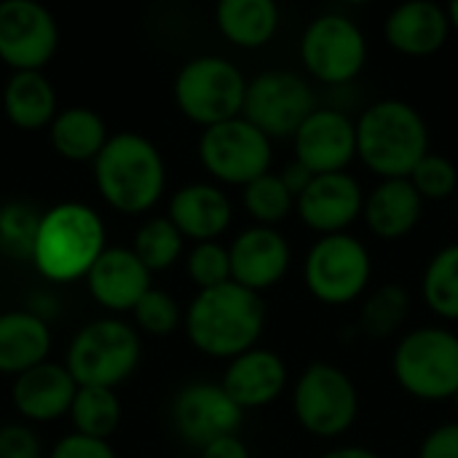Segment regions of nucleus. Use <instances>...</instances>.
<instances>
[{
    "label": "nucleus",
    "instance_id": "1",
    "mask_svg": "<svg viewBox=\"0 0 458 458\" xmlns=\"http://www.w3.org/2000/svg\"><path fill=\"white\" fill-rule=\"evenodd\" d=\"M266 301L258 293L225 282L193 295L182 327L196 352L231 362L258 346L266 330Z\"/></svg>",
    "mask_w": 458,
    "mask_h": 458
},
{
    "label": "nucleus",
    "instance_id": "2",
    "mask_svg": "<svg viewBox=\"0 0 458 458\" xmlns=\"http://www.w3.org/2000/svg\"><path fill=\"white\" fill-rule=\"evenodd\" d=\"M354 121L357 158L378 180L411 177L429 153V126L421 110L405 99H376Z\"/></svg>",
    "mask_w": 458,
    "mask_h": 458
},
{
    "label": "nucleus",
    "instance_id": "3",
    "mask_svg": "<svg viewBox=\"0 0 458 458\" xmlns=\"http://www.w3.org/2000/svg\"><path fill=\"white\" fill-rule=\"evenodd\" d=\"M107 250L105 220L81 201H62L43 209L32 266L51 282L86 279L97 258Z\"/></svg>",
    "mask_w": 458,
    "mask_h": 458
},
{
    "label": "nucleus",
    "instance_id": "4",
    "mask_svg": "<svg viewBox=\"0 0 458 458\" xmlns=\"http://www.w3.org/2000/svg\"><path fill=\"white\" fill-rule=\"evenodd\" d=\"M94 182L99 196L123 215L153 209L166 191V164L161 150L137 131L110 134L94 158Z\"/></svg>",
    "mask_w": 458,
    "mask_h": 458
},
{
    "label": "nucleus",
    "instance_id": "5",
    "mask_svg": "<svg viewBox=\"0 0 458 458\" xmlns=\"http://www.w3.org/2000/svg\"><path fill=\"white\" fill-rule=\"evenodd\" d=\"M392 373L400 389L416 400H454L458 392V333L443 325H421L405 333L392 352Z\"/></svg>",
    "mask_w": 458,
    "mask_h": 458
},
{
    "label": "nucleus",
    "instance_id": "6",
    "mask_svg": "<svg viewBox=\"0 0 458 458\" xmlns=\"http://www.w3.org/2000/svg\"><path fill=\"white\" fill-rule=\"evenodd\" d=\"M247 78L239 64H233L228 56L217 54H199L174 75V105L177 110L199 123L201 129H209L215 123L231 121L242 115L244 97H247Z\"/></svg>",
    "mask_w": 458,
    "mask_h": 458
},
{
    "label": "nucleus",
    "instance_id": "7",
    "mask_svg": "<svg viewBox=\"0 0 458 458\" xmlns=\"http://www.w3.org/2000/svg\"><path fill=\"white\" fill-rule=\"evenodd\" d=\"M142 360V344L137 330L115 317L91 319L83 325L64 357V368L78 381V386H105L115 389L123 384Z\"/></svg>",
    "mask_w": 458,
    "mask_h": 458
},
{
    "label": "nucleus",
    "instance_id": "8",
    "mask_svg": "<svg viewBox=\"0 0 458 458\" xmlns=\"http://www.w3.org/2000/svg\"><path fill=\"white\" fill-rule=\"evenodd\" d=\"M373 258L368 244L354 233L319 236L303 258V282L325 306H349L368 295Z\"/></svg>",
    "mask_w": 458,
    "mask_h": 458
},
{
    "label": "nucleus",
    "instance_id": "9",
    "mask_svg": "<svg viewBox=\"0 0 458 458\" xmlns=\"http://www.w3.org/2000/svg\"><path fill=\"white\" fill-rule=\"evenodd\" d=\"M293 413L309 435L335 440L346 435L360 416L357 384L338 365L311 362L293 384Z\"/></svg>",
    "mask_w": 458,
    "mask_h": 458
},
{
    "label": "nucleus",
    "instance_id": "10",
    "mask_svg": "<svg viewBox=\"0 0 458 458\" xmlns=\"http://www.w3.org/2000/svg\"><path fill=\"white\" fill-rule=\"evenodd\" d=\"M368 35L346 13L325 11L314 16L301 35L298 54L303 70L325 86H346L368 64Z\"/></svg>",
    "mask_w": 458,
    "mask_h": 458
},
{
    "label": "nucleus",
    "instance_id": "11",
    "mask_svg": "<svg viewBox=\"0 0 458 458\" xmlns=\"http://www.w3.org/2000/svg\"><path fill=\"white\" fill-rule=\"evenodd\" d=\"M199 161L217 182L244 188L271 172L274 140L244 115H236L201 131Z\"/></svg>",
    "mask_w": 458,
    "mask_h": 458
},
{
    "label": "nucleus",
    "instance_id": "12",
    "mask_svg": "<svg viewBox=\"0 0 458 458\" xmlns=\"http://www.w3.org/2000/svg\"><path fill=\"white\" fill-rule=\"evenodd\" d=\"M317 107V91L306 75L274 67L250 78L242 115L271 140H293Z\"/></svg>",
    "mask_w": 458,
    "mask_h": 458
},
{
    "label": "nucleus",
    "instance_id": "13",
    "mask_svg": "<svg viewBox=\"0 0 458 458\" xmlns=\"http://www.w3.org/2000/svg\"><path fill=\"white\" fill-rule=\"evenodd\" d=\"M59 48L54 13L35 0L0 3V59L13 70H43Z\"/></svg>",
    "mask_w": 458,
    "mask_h": 458
},
{
    "label": "nucleus",
    "instance_id": "14",
    "mask_svg": "<svg viewBox=\"0 0 458 458\" xmlns=\"http://www.w3.org/2000/svg\"><path fill=\"white\" fill-rule=\"evenodd\" d=\"M169 416L174 432L199 451L225 435H239L244 421V411L228 397L223 384L215 381L185 384L174 394Z\"/></svg>",
    "mask_w": 458,
    "mask_h": 458
},
{
    "label": "nucleus",
    "instance_id": "15",
    "mask_svg": "<svg viewBox=\"0 0 458 458\" xmlns=\"http://www.w3.org/2000/svg\"><path fill=\"white\" fill-rule=\"evenodd\" d=\"M295 161L314 174L346 172L357 158V121L341 107H317L293 134Z\"/></svg>",
    "mask_w": 458,
    "mask_h": 458
},
{
    "label": "nucleus",
    "instance_id": "16",
    "mask_svg": "<svg viewBox=\"0 0 458 458\" xmlns=\"http://www.w3.org/2000/svg\"><path fill=\"white\" fill-rule=\"evenodd\" d=\"M365 207V191L352 172L314 174L309 188L295 199V215L319 236L346 233Z\"/></svg>",
    "mask_w": 458,
    "mask_h": 458
},
{
    "label": "nucleus",
    "instance_id": "17",
    "mask_svg": "<svg viewBox=\"0 0 458 458\" xmlns=\"http://www.w3.org/2000/svg\"><path fill=\"white\" fill-rule=\"evenodd\" d=\"M231 255V282L263 293L276 287L290 266H293V247L279 228L268 225H250L239 231L228 247Z\"/></svg>",
    "mask_w": 458,
    "mask_h": 458
},
{
    "label": "nucleus",
    "instance_id": "18",
    "mask_svg": "<svg viewBox=\"0 0 458 458\" xmlns=\"http://www.w3.org/2000/svg\"><path fill=\"white\" fill-rule=\"evenodd\" d=\"M86 287L102 309L134 311L153 282L131 247H107L86 274Z\"/></svg>",
    "mask_w": 458,
    "mask_h": 458
},
{
    "label": "nucleus",
    "instance_id": "19",
    "mask_svg": "<svg viewBox=\"0 0 458 458\" xmlns=\"http://www.w3.org/2000/svg\"><path fill=\"white\" fill-rule=\"evenodd\" d=\"M78 381L59 362H40L27 373L13 378L11 403L24 421L48 424L62 416H70Z\"/></svg>",
    "mask_w": 458,
    "mask_h": 458
},
{
    "label": "nucleus",
    "instance_id": "20",
    "mask_svg": "<svg viewBox=\"0 0 458 458\" xmlns=\"http://www.w3.org/2000/svg\"><path fill=\"white\" fill-rule=\"evenodd\" d=\"M287 365L284 360L263 346H255L225 365L223 389L242 411H255L276 403L287 389Z\"/></svg>",
    "mask_w": 458,
    "mask_h": 458
},
{
    "label": "nucleus",
    "instance_id": "21",
    "mask_svg": "<svg viewBox=\"0 0 458 458\" xmlns=\"http://www.w3.org/2000/svg\"><path fill=\"white\" fill-rule=\"evenodd\" d=\"M166 217L193 244L217 242L231 228L233 204L215 182H188L172 193Z\"/></svg>",
    "mask_w": 458,
    "mask_h": 458
},
{
    "label": "nucleus",
    "instance_id": "22",
    "mask_svg": "<svg viewBox=\"0 0 458 458\" xmlns=\"http://www.w3.org/2000/svg\"><path fill=\"white\" fill-rule=\"evenodd\" d=\"M451 35L448 8L432 0H408L384 19L386 43L405 56H432Z\"/></svg>",
    "mask_w": 458,
    "mask_h": 458
},
{
    "label": "nucleus",
    "instance_id": "23",
    "mask_svg": "<svg viewBox=\"0 0 458 458\" xmlns=\"http://www.w3.org/2000/svg\"><path fill=\"white\" fill-rule=\"evenodd\" d=\"M424 215V199L408 177L378 180L373 191L365 193L362 220L368 231L384 242L405 239L416 231Z\"/></svg>",
    "mask_w": 458,
    "mask_h": 458
},
{
    "label": "nucleus",
    "instance_id": "24",
    "mask_svg": "<svg viewBox=\"0 0 458 458\" xmlns=\"http://www.w3.org/2000/svg\"><path fill=\"white\" fill-rule=\"evenodd\" d=\"M51 352V327L48 322L30 311L13 309L0 314V373L21 376L30 368L46 362Z\"/></svg>",
    "mask_w": 458,
    "mask_h": 458
},
{
    "label": "nucleus",
    "instance_id": "25",
    "mask_svg": "<svg viewBox=\"0 0 458 458\" xmlns=\"http://www.w3.org/2000/svg\"><path fill=\"white\" fill-rule=\"evenodd\" d=\"M3 110L16 129L35 131L56 118V91L43 70L11 72L3 89Z\"/></svg>",
    "mask_w": 458,
    "mask_h": 458
},
{
    "label": "nucleus",
    "instance_id": "26",
    "mask_svg": "<svg viewBox=\"0 0 458 458\" xmlns=\"http://www.w3.org/2000/svg\"><path fill=\"white\" fill-rule=\"evenodd\" d=\"M279 5L274 0H220L215 24L220 35L239 48H263L279 30Z\"/></svg>",
    "mask_w": 458,
    "mask_h": 458
},
{
    "label": "nucleus",
    "instance_id": "27",
    "mask_svg": "<svg viewBox=\"0 0 458 458\" xmlns=\"http://www.w3.org/2000/svg\"><path fill=\"white\" fill-rule=\"evenodd\" d=\"M51 148L67 161H94L110 140L105 118L83 105H72L56 113L48 126Z\"/></svg>",
    "mask_w": 458,
    "mask_h": 458
},
{
    "label": "nucleus",
    "instance_id": "28",
    "mask_svg": "<svg viewBox=\"0 0 458 458\" xmlns=\"http://www.w3.org/2000/svg\"><path fill=\"white\" fill-rule=\"evenodd\" d=\"M421 298L440 319L458 322V242L440 247L421 276Z\"/></svg>",
    "mask_w": 458,
    "mask_h": 458
},
{
    "label": "nucleus",
    "instance_id": "29",
    "mask_svg": "<svg viewBox=\"0 0 458 458\" xmlns=\"http://www.w3.org/2000/svg\"><path fill=\"white\" fill-rule=\"evenodd\" d=\"M70 421L78 435L94 437V440H110V435L121 424V400L115 389L105 386H78Z\"/></svg>",
    "mask_w": 458,
    "mask_h": 458
},
{
    "label": "nucleus",
    "instance_id": "30",
    "mask_svg": "<svg viewBox=\"0 0 458 458\" xmlns=\"http://www.w3.org/2000/svg\"><path fill=\"white\" fill-rule=\"evenodd\" d=\"M411 314V295L403 284H381L365 295L360 309V330L368 338L394 335Z\"/></svg>",
    "mask_w": 458,
    "mask_h": 458
},
{
    "label": "nucleus",
    "instance_id": "31",
    "mask_svg": "<svg viewBox=\"0 0 458 458\" xmlns=\"http://www.w3.org/2000/svg\"><path fill=\"white\" fill-rule=\"evenodd\" d=\"M131 250L145 263V268L150 274L153 271H166L180 260V255L185 250V236L177 231V225L166 215L148 217L140 225Z\"/></svg>",
    "mask_w": 458,
    "mask_h": 458
},
{
    "label": "nucleus",
    "instance_id": "32",
    "mask_svg": "<svg viewBox=\"0 0 458 458\" xmlns=\"http://www.w3.org/2000/svg\"><path fill=\"white\" fill-rule=\"evenodd\" d=\"M40 217H43V209H38L32 201L13 199V201L0 204V252L13 260L32 263Z\"/></svg>",
    "mask_w": 458,
    "mask_h": 458
},
{
    "label": "nucleus",
    "instance_id": "33",
    "mask_svg": "<svg viewBox=\"0 0 458 458\" xmlns=\"http://www.w3.org/2000/svg\"><path fill=\"white\" fill-rule=\"evenodd\" d=\"M247 215L255 220V225L276 228L282 220H287L295 212V196L287 191V185L279 180L276 172H268L250 185H244L242 193Z\"/></svg>",
    "mask_w": 458,
    "mask_h": 458
},
{
    "label": "nucleus",
    "instance_id": "34",
    "mask_svg": "<svg viewBox=\"0 0 458 458\" xmlns=\"http://www.w3.org/2000/svg\"><path fill=\"white\" fill-rule=\"evenodd\" d=\"M408 180L424 201H445L458 193V166L443 153L429 150Z\"/></svg>",
    "mask_w": 458,
    "mask_h": 458
},
{
    "label": "nucleus",
    "instance_id": "35",
    "mask_svg": "<svg viewBox=\"0 0 458 458\" xmlns=\"http://www.w3.org/2000/svg\"><path fill=\"white\" fill-rule=\"evenodd\" d=\"M185 271L199 290H212L231 282V255L220 242L193 244L185 258Z\"/></svg>",
    "mask_w": 458,
    "mask_h": 458
},
{
    "label": "nucleus",
    "instance_id": "36",
    "mask_svg": "<svg viewBox=\"0 0 458 458\" xmlns=\"http://www.w3.org/2000/svg\"><path fill=\"white\" fill-rule=\"evenodd\" d=\"M131 314H134L137 327L150 333V335H169L185 319V311L180 309L174 295L166 293V290H158V287H150L142 295V301L134 306Z\"/></svg>",
    "mask_w": 458,
    "mask_h": 458
},
{
    "label": "nucleus",
    "instance_id": "37",
    "mask_svg": "<svg viewBox=\"0 0 458 458\" xmlns=\"http://www.w3.org/2000/svg\"><path fill=\"white\" fill-rule=\"evenodd\" d=\"M40 437L27 424L0 427V458H40Z\"/></svg>",
    "mask_w": 458,
    "mask_h": 458
},
{
    "label": "nucleus",
    "instance_id": "38",
    "mask_svg": "<svg viewBox=\"0 0 458 458\" xmlns=\"http://www.w3.org/2000/svg\"><path fill=\"white\" fill-rule=\"evenodd\" d=\"M48 458H118L113 445L107 440H94L78 432L64 435L54 448Z\"/></svg>",
    "mask_w": 458,
    "mask_h": 458
},
{
    "label": "nucleus",
    "instance_id": "39",
    "mask_svg": "<svg viewBox=\"0 0 458 458\" xmlns=\"http://www.w3.org/2000/svg\"><path fill=\"white\" fill-rule=\"evenodd\" d=\"M419 458H458V421L435 427L421 440Z\"/></svg>",
    "mask_w": 458,
    "mask_h": 458
},
{
    "label": "nucleus",
    "instance_id": "40",
    "mask_svg": "<svg viewBox=\"0 0 458 458\" xmlns=\"http://www.w3.org/2000/svg\"><path fill=\"white\" fill-rule=\"evenodd\" d=\"M201 458H250V451L239 435H225L201 448Z\"/></svg>",
    "mask_w": 458,
    "mask_h": 458
},
{
    "label": "nucleus",
    "instance_id": "41",
    "mask_svg": "<svg viewBox=\"0 0 458 458\" xmlns=\"http://www.w3.org/2000/svg\"><path fill=\"white\" fill-rule=\"evenodd\" d=\"M276 174H279V180L287 185V191H290L295 199H298V196L309 188V182L314 180V172H311L309 166H303L301 161H295V158H293L290 164H284L282 172H276Z\"/></svg>",
    "mask_w": 458,
    "mask_h": 458
},
{
    "label": "nucleus",
    "instance_id": "42",
    "mask_svg": "<svg viewBox=\"0 0 458 458\" xmlns=\"http://www.w3.org/2000/svg\"><path fill=\"white\" fill-rule=\"evenodd\" d=\"M319 458H381L376 451L365 448V445H341V448H333L327 454H322Z\"/></svg>",
    "mask_w": 458,
    "mask_h": 458
},
{
    "label": "nucleus",
    "instance_id": "43",
    "mask_svg": "<svg viewBox=\"0 0 458 458\" xmlns=\"http://www.w3.org/2000/svg\"><path fill=\"white\" fill-rule=\"evenodd\" d=\"M445 8H448V19H451V30H456L458 32V0L448 3Z\"/></svg>",
    "mask_w": 458,
    "mask_h": 458
},
{
    "label": "nucleus",
    "instance_id": "44",
    "mask_svg": "<svg viewBox=\"0 0 458 458\" xmlns=\"http://www.w3.org/2000/svg\"><path fill=\"white\" fill-rule=\"evenodd\" d=\"M454 408H456V413H458V392H456V397H454Z\"/></svg>",
    "mask_w": 458,
    "mask_h": 458
},
{
    "label": "nucleus",
    "instance_id": "45",
    "mask_svg": "<svg viewBox=\"0 0 458 458\" xmlns=\"http://www.w3.org/2000/svg\"><path fill=\"white\" fill-rule=\"evenodd\" d=\"M456 212H458V193H456Z\"/></svg>",
    "mask_w": 458,
    "mask_h": 458
}]
</instances>
